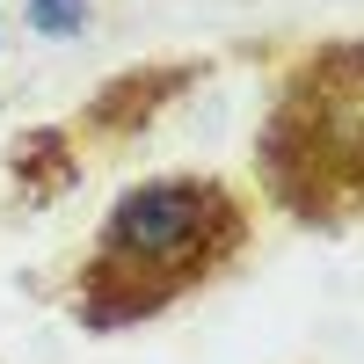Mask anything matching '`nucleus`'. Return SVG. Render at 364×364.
<instances>
[{
	"instance_id": "nucleus-3",
	"label": "nucleus",
	"mask_w": 364,
	"mask_h": 364,
	"mask_svg": "<svg viewBox=\"0 0 364 364\" xmlns=\"http://www.w3.org/2000/svg\"><path fill=\"white\" fill-rule=\"evenodd\" d=\"M219 66H226L219 51H154V58H132V66L102 73V80L66 109V132L80 139L87 161L132 154V146H146L182 102L197 95V87L219 80Z\"/></svg>"
},
{
	"instance_id": "nucleus-4",
	"label": "nucleus",
	"mask_w": 364,
	"mask_h": 364,
	"mask_svg": "<svg viewBox=\"0 0 364 364\" xmlns=\"http://www.w3.org/2000/svg\"><path fill=\"white\" fill-rule=\"evenodd\" d=\"M87 168H95V161L80 154V139L66 132V117H37V124L8 132V146H0V182H8V197L22 211L66 204L87 182Z\"/></svg>"
},
{
	"instance_id": "nucleus-1",
	"label": "nucleus",
	"mask_w": 364,
	"mask_h": 364,
	"mask_svg": "<svg viewBox=\"0 0 364 364\" xmlns=\"http://www.w3.org/2000/svg\"><path fill=\"white\" fill-rule=\"evenodd\" d=\"M262 240V211L240 175L219 168H161L124 182L87 240L51 277V306L80 336H139L175 306L219 291Z\"/></svg>"
},
{
	"instance_id": "nucleus-2",
	"label": "nucleus",
	"mask_w": 364,
	"mask_h": 364,
	"mask_svg": "<svg viewBox=\"0 0 364 364\" xmlns=\"http://www.w3.org/2000/svg\"><path fill=\"white\" fill-rule=\"evenodd\" d=\"M262 66V109L248 132V175L299 233L343 240L364 211V44L350 29L248 44Z\"/></svg>"
}]
</instances>
